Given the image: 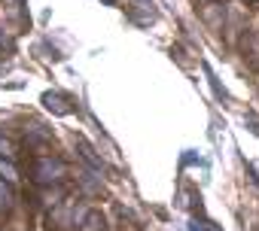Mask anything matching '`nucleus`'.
Here are the masks:
<instances>
[{"mask_svg":"<svg viewBox=\"0 0 259 231\" xmlns=\"http://www.w3.org/2000/svg\"><path fill=\"white\" fill-rule=\"evenodd\" d=\"M64 177H67V164H64L61 158L37 155L34 164H31V180H34L37 186H58Z\"/></svg>","mask_w":259,"mask_h":231,"instance_id":"nucleus-1","label":"nucleus"},{"mask_svg":"<svg viewBox=\"0 0 259 231\" xmlns=\"http://www.w3.org/2000/svg\"><path fill=\"white\" fill-rule=\"evenodd\" d=\"M13 210H16V192H13V186H10V183L0 180V219L10 216Z\"/></svg>","mask_w":259,"mask_h":231,"instance_id":"nucleus-2","label":"nucleus"},{"mask_svg":"<svg viewBox=\"0 0 259 231\" xmlns=\"http://www.w3.org/2000/svg\"><path fill=\"white\" fill-rule=\"evenodd\" d=\"M43 103H46L52 112H58V116H67V112H70V106H67V100H64L61 94H52V91H46V94H43Z\"/></svg>","mask_w":259,"mask_h":231,"instance_id":"nucleus-3","label":"nucleus"},{"mask_svg":"<svg viewBox=\"0 0 259 231\" xmlns=\"http://www.w3.org/2000/svg\"><path fill=\"white\" fill-rule=\"evenodd\" d=\"M76 231H104V219H101V213H85L82 219H79V225H76Z\"/></svg>","mask_w":259,"mask_h":231,"instance_id":"nucleus-4","label":"nucleus"},{"mask_svg":"<svg viewBox=\"0 0 259 231\" xmlns=\"http://www.w3.org/2000/svg\"><path fill=\"white\" fill-rule=\"evenodd\" d=\"M0 180L4 183H19V167L13 164V158H0Z\"/></svg>","mask_w":259,"mask_h":231,"instance_id":"nucleus-5","label":"nucleus"},{"mask_svg":"<svg viewBox=\"0 0 259 231\" xmlns=\"http://www.w3.org/2000/svg\"><path fill=\"white\" fill-rule=\"evenodd\" d=\"M0 155H4V158H13V155H16V146H13L7 137H0Z\"/></svg>","mask_w":259,"mask_h":231,"instance_id":"nucleus-6","label":"nucleus"},{"mask_svg":"<svg viewBox=\"0 0 259 231\" xmlns=\"http://www.w3.org/2000/svg\"><path fill=\"white\" fill-rule=\"evenodd\" d=\"M247 49H250V58H253V61H259V34L247 40Z\"/></svg>","mask_w":259,"mask_h":231,"instance_id":"nucleus-7","label":"nucleus"},{"mask_svg":"<svg viewBox=\"0 0 259 231\" xmlns=\"http://www.w3.org/2000/svg\"><path fill=\"white\" fill-rule=\"evenodd\" d=\"M189 231H204V228H201L198 222H189Z\"/></svg>","mask_w":259,"mask_h":231,"instance_id":"nucleus-8","label":"nucleus"},{"mask_svg":"<svg viewBox=\"0 0 259 231\" xmlns=\"http://www.w3.org/2000/svg\"><path fill=\"white\" fill-rule=\"evenodd\" d=\"M107 4H113V0H107Z\"/></svg>","mask_w":259,"mask_h":231,"instance_id":"nucleus-9","label":"nucleus"}]
</instances>
